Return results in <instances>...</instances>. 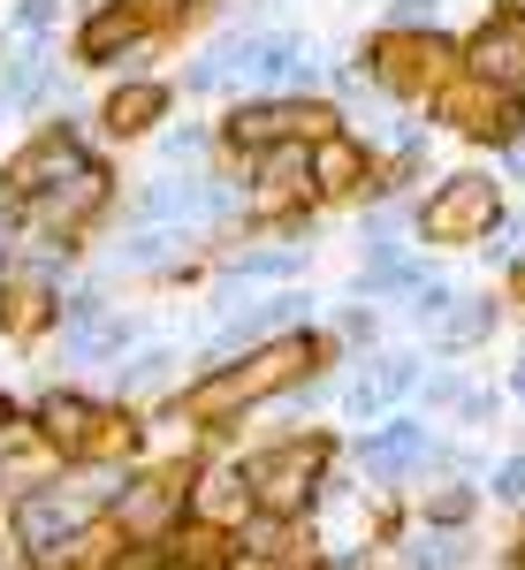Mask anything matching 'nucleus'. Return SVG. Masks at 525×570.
<instances>
[{"label":"nucleus","instance_id":"34","mask_svg":"<svg viewBox=\"0 0 525 570\" xmlns=\"http://www.w3.org/2000/svg\"><path fill=\"white\" fill-rule=\"evenodd\" d=\"M480 259H487V274H495V282H503V274L525 259V206H511V214H503V228L480 244Z\"/></svg>","mask_w":525,"mask_h":570},{"label":"nucleus","instance_id":"25","mask_svg":"<svg viewBox=\"0 0 525 570\" xmlns=\"http://www.w3.org/2000/svg\"><path fill=\"white\" fill-rule=\"evenodd\" d=\"M480 510H487V487L480 480H427V487H411V518H427V525H441V532H473V525H480Z\"/></svg>","mask_w":525,"mask_h":570},{"label":"nucleus","instance_id":"14","mask_svg":"<svg viewBox=\"0 0 525 570\" xmlns=\"http://www.w3.org/2000/svg\"><path fill=\"white\" fill-rule=\"evenodd\" d=\"M419 373H427V351H419V343H381V351L350 357L343 389H336V419H343L350 434H358V426H381L389 411L411 403Z\"/></svg>","mask_w":525,"mask_h":570},{"label":"nucleus","instance_id":"28","mask_svg":"<svg viewBox=\"0 0 525 570\" xmlns=\"http://www.w3.org/2000/svg\"><path fill=\"white\" fill-rule=\"evenodd\" d=\"M221 137L214 122H161L153 130V168H214Z\"/></svg>","mask_w":525,"mask_h":570},{"label":"nucleus","instance_id":"16","mask_svg":"<svg viewBox=\"0 0 525 570\" xmlns=\"http://www.w3.org/2000/svg\"><path fill=\"white\" fill-rule=\"evenodd\" d=\"M328 85V46L298 23L244 31V91H320Z\"/></svg>","mask_w":525,"mask_h":570},{"label":"nucleus","instance_id":"18","mask_svg":"<svg viewBox=\"0 0 525 570\" xmlns=\"http://www.w3.org/2000/svg\"><path fill=\"white\" fill-rule=\"evenodd\" d=\"M252 518H260V502H252V480H244V456L206 449V456L191 464V532H206V540H236Z\"/></svg>","mask_w":525,"mask_h":570},{"label":"nucleus","instance_id":"13","mask_svg":"<svg viewBox=\"0 0 525 570\" xmlns=\"http://www.w3.org/2000/svg\"><path fill=\"white\" fill-rule=\"evenodd\" d=\"M23 419H31V434L77 472V464H91V449H99L107 419H115V395L85 389V381H46V389L23 395Z\"/></svg>","mask_w":525,"mask_h":570},{"label":"nucleus","instance_id":"32","mask_svg":"<svg viewBox=\"0 0 525 570\" xmlns=\"http://www.w3.org/2000/svg\"><path fill=\"white\" fill-rule=\"evenodd\" d=\"M457 289H465V282H457V274H449V266H441L435 282H419V289H411V297H404V327H411V335H419V327H435L441 312L457 305Z\"/></svg>","mask_w":525,"mask_h":570},{"label":"nucleus","instance_id":"41","mask_svg":"<svg viewBox=\"0 0 525 570\" xmlns=\"http://www.w3.org/2000/svg\"><path fill=\"white\" fill-rule=\"evenodd\" d=\"M503 8H518V16H525V0H503Z\"/></svg>","mask_w":525,"mask_h":570},{"label":"nucleus","instance_id":"6","mask_svg":"<svg viewBox=\"0 0 525 570\" xmlns=\"http://www.w3.org/2000/svg\"><path fill=\"white\" fill-rule=\"evenodd\" d=\"M145 335H153L145 305H123L107 282L77 274V289L61 297V327H54L46 351H54V365H69V373H115Z\"/></svg>","mask_w":525,"mask_h":570},{"label":"nucleus","instance_id":"4","mask_svg":"<svg viewBox=\"0 0 525 570\" xmlns=\"http://www.w3.org/2000/svg\"><path fill=\"white\" fill-rule=\"evenodd\" d=\"M183 0H85L77 23H69V61L85 77H145L153 53L183 31Z\"/></svg>","mask_w":525,"mask_h":570},{"label":"nucleus","instance_id":"23","mask_svg":"<svg viewBox=\"0 0 525 570\" xmlns=\"http://www.w3.org/2000/svg\"><path fill=\"white\" fill-rule=\"evenodd\" d=\"M441 274V252H427V244H404V252H389V259H358L343 282V297H358V305H404L419 282H435Z\"/></svg>","mask_w":525,"mask_h":570},{"label":"nucleus","instance_id":"37","mask_svg":"<svg viewBox=\"0 0 525 570\" xmlns=\"http://www.w3.org/2000/svg\"><path fill=\"white\" fill-rule=\"evenodd\" d=\"M495 176H503V183H525V137H518V145H503V153H495Z\"/></svg>","mask_w":525,"mask_h":570},{"label":"nucleus","instance_id":"12","mask_svg":"<svg viewBox=\"0 0 525 570\" xmlns=\"http://www.w3.org/2000/svg\"><path fill=\"white\" fill-rule=\"evenodd\" d=\"M427 130L465 137L473 153L495 160L503 145L525 137V91H503V85H487V77H473V69H457V77L427 99Z\"/></svg>","mask_w":525,"mask_h":570},{"label":"nucleus","instance_id":"19","mask_svg":"<svg viewBox=\"0 0 525 570\" xmlns=\"http://www.w3.org/2000/svg\"><path fill=\"white\" fill-rule=\"evenodd\" d=\"M373 183H381V153H373L358 130L312 137V206H320V214H336V206H366Z\"/></svg>","mask_w":525,"mask_h":570},{"label":"nucleus","instance_id":"27","mask_svg":"<svg viewBox=\"0 0 525 570\" xmlns=\"http://www.w3.org/2000/svg\"><path fill=\"white\" fill-rule=\"evenodd\" d=\"M320 327H328V343H336V357H343V365L389 343V320H381V305H358V297H343V305L328 312Z\"/></svg>","mask_w":525,"mask_h":570},{"label":"nucleus","instance_id":"3","mask_svg":"<svg viewBox=\"0 0 525 570\" xmlns=\"http://www.w3.org/2000/svg\"><path fill=\"white\" fill-rule=\"evenodd\" d=\"M236 456H244L252 502H260L266 518L312 525L320 502H328V487H336V472H343V434H328V426H282V434L236 449Z\"/></svg>","mask_w":525,"mask_h":570},{"label":"nucleus","instance_id":"5","mask_svg":"<svg viewBox=\"0 0 525 570\" xmlns=\"http://www.w3.org/2000/svg\"><path fill=\"white\" fill-rule=\"evenodd\" d=\"M350 53H358V69L373 77V91L389 107L427 115V99L465 69V31H389V23H373Z\"/></svg>","mask_w":525,"mask_h":570},{"label":"nucleus","instance_id":"17","mask_svg":"<svg viewBox=\"0 0 525 570\" xmlns=\"http://www.w3.org/2000/svg\"><path fill=\"white\" fill-rule=\"evenodd\" d=\"M175 77L161 69H145V77H115V85L99 91V107H91V122H99V145L107 153H123V145H153L161 122H175Z\"/></svg>","mask_w":525,"mask_h":570},{"label":"nucleus","instance_id":"21","mask_svg":"<svg viewBox=\"0 0 525 570\" xmlns=\"http://www.w3.org/2000/svg\"><path fill=\"white\" fill-rule=\"evenodd\" d=\"M465 69L487 77V85H503V91H525V16L518 8L487 0L480 16L465 23Z\"/></svg>","mask_w":525,"mask_h":570},{"label":"nucleus","instance_id":"20","mask_svg":"<svg viewBox=\"0 0 525 570\" xmlns=\"http://www.w3.org/2000/svg\"><path fill=\"white\" fill-rule=\"evenodd\" d=\"M503 327H511V297L503 289H457V305L441 312L435 327H419V351L427 357H480Z\"/></svg>","mask_w":525,"mask_h":570},{"label":"nucleus","instance_id":"24","mask_svg":"<svg viewBox=\"0 0 525 570\" xmlns=\"http://www.w3.org/2000/svg\"><path fill=\"white\" fill-rule=\"evenodd\" d=\"M350 252L358 259H389V252H404V244H419L411 236V214H419V198H396V190H381V198H366V206H350Z\"/></svg>","mask_w":525,"mask_h":570},{"label":"nucleus","instance_id":"40","mask_svg":"<svg viewBox=\"0 0 525 570\" xmlns=\"http://www.w3.org/2000/svg\"><path fill=\"white\" fill-rule=\"evenodd\" d=\"M8 259H16V244H8V236H0V274H8Z\"/></svg>","mask_w":525,"mask_h":570},{"label":"nucleus","instance_id":"31","mask_svg":"<svg viewBox=\"0 0 525 570\" xmlns=\"http://www.w3.org/2000/svg\"><path fill=\"white\" fill-rule=\"evenodd\" d=\"M503 411H511L503 381H473L457 395V411H449V434H487V426H503Z\"/></svg>","mask_w":525,"mask_h":570},{"label":"nucleus","instance_id":"8","mask_svg":"<svg viewBox=\"0 0 525 570\" xmlns=\"http://www.w3.org/2000/svg\"><path fill=\"white\" fill-rule=\"evenodd\" d=\"M343 130V107L328 91H244L214 115L221 160H252L266 145H290V137H328Z\"/></svg>","mask_w":525,"mask_h":570},{"label":"nucleus","instance_id":"9","mask_svg":"<svg viewBox=\"0 0 525 570\" xmlns=\"http://www.w3.org/2000/svg\"><path fill=\"white\" fill-rule=\"evenodd\" d=\"M441 441H449V426H441V419H419V411L404 403V411H389L381 426L343 434V456H350V472L373 487V494H411V487L435 480Z\"/></svg>","mask_w":525,"mask_h":570},{"label":"nucleus","instance_id":"35","mask_svg":"<svg viewBox=\"0 0 525 570\" xmlns=\"http://www.w3.org/2000/svg\"><path fill=\"white\" fill-rule=\"evenodd\" d=\"M487 502H503V510H525V441L518 449H511V456H495V464H487Z\"/></svg>","mask_w":525,"mask_h":570},{"label":"nucleus","instance_id":"7","mask_svg":"<svg viewBox=\"0 0 525 570\" xmlns=\"http://www.w3.org/2000/svg\"><path fill=\"white\" fill-rule=\"evenodd\" d=\"M511 214V183L495 176V160L487 168H449L419 190V214H411V236L427 244V252H480L487 236L503 228Z\"/></svg>","mask_w":525,"mask_h":570},{"label":"nucleus","instance_id":"39","mask_svg":"<svg viewBox=\"0 0 525 570\" xmlns=\"http://www.w3.org/2000/svg\"><path fill=\"white\" fill-rule=\"evenodd\" d=\"M229 0H183V16H221Z\"/></svg>","mask_w":525,"mask_h":570},{"label":"nucleus","instance_id":"42","mask_svg":"<svg viewBox=\"0 0 525 570\" xmlns=\"http://www.w3.org/2000/svg\"><path fill=\"white\" fill-rule=\"evenodd\" d=\"M16 570H23V563H16Z\"/></svg>","mask_w":525,"mask_h":570},{"label":"nucleus","instance_id":"30","mask_svg":"<svg viewBox=\"0 0 525 570\" xmlns=\"http://www.w3.org/2000/svg\"><path fill=\"white\" fill-rule=\"evenodd\" d=\"M465 389H473L465 357H427V373H419V389H411V411L449 426V411H457V395H465Z\"/></svg>","mask_w":525,"mask_h":570},{"label":"nucleus","instance_id":"29","mask_svg":"<svg viewBox=\"0 0 525 570\" xmlns=\"http://www.w3.org/2000/svg\"><path fill=\"white\" fill-rule=\"evenodd\" d=\"M69 0H8L0 8V39L8 46H61Z\"/></svg>","mask_w":525,"mask_h":570},{"label":"nucleus","instance_id":"15","mask_svg":"<svg viewBox=\"0 0 525 570\" xmlns=\"http://www.w3.org/2000/svg\"><path fill=\"white\" fill-rule=\"evenodd\" d=\"M312 259H320V244L312 236H229L214 244V282L206 289H290V282H305Z\"/></svg>","mask_w":525,"mask_h":570},{"label":"nucleus","instance_id":"10","mask_svg":"<svg viewBox=\"0 0 525 570\" xmlns=\"http://www.w3.org/2000/svg\"><path fill=\"white\" fill-rule=\"evenodd\" d=\"M77 259H54V252H16L0 274V343L8 351H46L54 327H61V297L77 289Z\"/></svg>","mask_w":525,"mask_h":570},{"label":"nucleus","instance_id":"1","mask_svg":"<svg viewBox=\"0 0 525 570\" xmlns=\"http://www.w3.org/2000/svg\"><path fill=\"white\" fill-rule=\"evenodd\" d=\"M312 365H343V357H336V343H328V327L274 335V343H260V351H236V357H221V365H191V381L168 395V411L191 426V434L229 441L244 419L274 411V403L298 389Z\"/></svg>","mask_w":525,"mask_h":570},{"label":"nucleus","instance_id":"22","mask_svg":"<svg viewBox=\"0 0 525 570\" xmlns=\"http://www.w3.org/2000/svg\"><path fill=\"white\" fill-rule=\"evenodd\" d=\"M183 365H191V357H183V343H175V335H145V343H137L115 373H99V381H107V395H115V403L153 411V403H168V395L191 381Z\"/></svg>","mask_w":525,"mask_h":570},{"label":"nucleus","instance_id":"33","mask_svg":"<svg viewBox=\"0 0 525 570\" xmlns=\"http://www.w3.org/2000/svg\"><path fill=\"white\" fill-rule=\"evenodd\" d=\"M373 23H389V31H449V0H381Z\"/></svg>","mask_w":525,"mask_h":570},{"label":"nucleus","instance_id":"36","mask_svg":"<svg viewBox=\"0 0 525 570\" xmlns=\"http://www.w3.org/2000/svg\"><path fill=\"white\" fill-rule=\"evenodd\" d=\"M282 16H290V0H236V8H229L236 31H266V23H282Z\"/></svg>","mask_w":525,"mask_h":570},{"label":"nucleus","instance_id":"2","mask_svg":"<svg viewBox=\"0 0 525 570\" xmlns=\"http://www.w3.org/2000/svg\"><path fill=\"white\" fill-rule=\"evenodd\" d=\"M115 214H123V183H115V153L99 145V153H85L61 183H46L31 198L0 206V236H8L16 252H54V259L85 266Z\"/></svg>","mask_w":525,"mask_h":570},{"label":"nucleus","instance_id":"26","mask_svg":"<svg viewBox=\"0 0 525 570\" xmlns=\"http://www.w3.org/2000/svg\"><path fill=\"white\" fill-rule=\"evenodd\" d=\"M389 548H404L396 570H465L473 563V532H441V525H427V518H411Z\"/></svg>","mask_w":525,"mask_h":570},{"label":"nucleus","instance_id":"38","mask_svg":"<svg viewBox=\"0 0 525 570\" xmlns=\"http://www.w3.org/2000/svg\"><path fill=\"white\" fill-rule=\"evenodd\" d=\"M503 395H511V403H518V411H525V351L511 357V365H503Z\"/></svg>","mask_w":525,"mask_h":570},{"label":"nucleus","instance_id":"11","mask_svg":"<svg viewBox=\"0 0 525 570\" xmlns=\"http://www.w3.org/2000/svg\"><path fill=\"white\" fill-rule=\"evenodd\" d=\"M85 153H99V122H91L85 107H54V115H39L31 130L0 153V206H16V198L46 190V183H61Z\"/></svg>","mask_w":525,"mask_h":570}]
</instances>
